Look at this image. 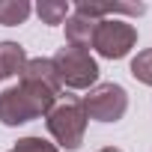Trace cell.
<instances>
[{"label":"cell","mask_w":152,"mask_h":152,"mask_svg":"<svg viewBox=\"0 0 152 152\" xmlns=\"http://www.w3.org/2000/svg\"><path fill=\"white\" fill-rule=\"evenodd\" d=\"M143 3H87L78 0L75 3V15H84L90 21H104V15H143Z\"/></svg>","instance_id":"cell-6"},{"label":"cell","mask_w":152,"mask_h":152,"mask_svg":"<svg viewBox=\"0 0 152 152\" xmlns=\"http://www.w3.org/2000/svg\"><path fill=\"white\" fill-rule=\"evenodd\" d=\"M131 75H134V78H137L140 84L152 87V48L140 51V54L131 60Z\"/></svg>","instance_id":"cell-11"},{"label":"cell","mask_w":152,"mask_h":152,"mask_svg":"<svg viewBox=\"0 0 152 152\" xmlns=\"http://www.w3.org/2000/svg\"><path fill=\"white\" fill-rule=\"evenodd\" d=\"M48 131L51 137L63 146V149H78L84 143V131H87V110L81 104L78 96H60L57 104L45 113Z\"/></svg>","instance_id":"cell-2"},{"label":"cell","mask_w":152,"mask_h":152,"mask_svg":"<svg viewBox=\"0 0 152 152\" xmlns=\"http://www.w3.org/2000/svg\"><path fill=\"white\" fill-rule=\"evenodd\" d=\"M57 78L63 87L69 90H93L99 81V63L93 60L90 51L75 48V45H63L54 57H51Z\"/></svg>","instance_id":"cell-3"},{"label":"cell","mask_w":152,"mask_h":152,"mask_svg":"<svg viewBox=\"0 0 152 152\" xmlns=\"http://www.w3.org/2000/svg\"><path fill=\"white\" fill-rule=\"evenodd\" d=\"M9 152H60L54 143H48V140H42V137H21Z\"/></svg>","instance_id":"cell-12"},{"label":"cell","mask_w":152,"mask_h":152,"mask_svg":"<svg viewBox=\"0 0 152 152\" xmlns=\"http://www.w3.org/2000/svg\"><path fill=\"white\" fill-rule=\"evenodd\" d=\"M36 15L42 18V24L57 27V24H63L69 18V3L66 0H39L36 3Z\"/></svg>","instance_id":"cell-10"},{"label":"cell","mask_w":152,"mask_h":152,"mask_svg":"<svg viewBox=\"0 0 152 152\" xmlns=\"http://www.w3.org/2000/svg\"><path fill=\"white\" fill-rule=\"evenodd\" d=\"M63 93L57 69L48 57L27 60L21 72V84L0 93V122L3 125H24L30 119L45 116Z\"/></svg>","instance_id":"cell-1"},{"label":"cell","mask_w":152,"mask_h":152,"mask_svg":"<svg viewBox=\"0 0 152 152\" xmlns=\"http://www.w3.org/2000/svg\"><path fill=\"white\" fill-rule=\"evenodd\" d=\"M84 110H87V119H96V122H116L125 116L128 110V93L119 87V84H96L84 99H81Z\"/></svg>","instance_id":"cell-4"},{"label":"cell","mask_w":152,"mask_h":152,"mask_svg":"<svg viewBox=\"0 0 152 152\" xmlns=\"http://www.w3.org/2000/svg\"><path fill=\"white\" fill-rule=\"evenodd\" d=\"M96 27H99V21H90L84 15H69L66 18V39H69V45L90 51L93 48V36H96Z\"/></svg>","instance_id":"cell-7"},{"label":"cell","mask_w":152,"mask_h":152,"mask_svg":"<svg viewBox=\"0 0 152 152\" xmlns=\"http://www.w3.org/2000/svg\"><path fill=\"white\" fill-rule=\"evenodd\" d=\"M27 66V54L18 42H0V78H15Z\"/></svg>","instance_id":"cell-8"},{"label":"cell","mask_w":152,"mask_h":152,"mask_svg":"<svg viewBox=\"0 0 152 152\" xmlns=\"http://www.w3.org/2000/svg\"><path fill=\"white\" fill-rule=\"evenodd\" d=\"M134 45H137V30H134L131 24L116 21V18H113V21H110V18L99 21L96 36H93V48H96L102 57H107V60H122Z\"/></svg>","instance_id":"cell-5"},{"label":"cell","mask_w":152,"mask_h":152,"mask_svg":"<svg viewBox=\"0 0 152 152\" xmlns=\"http://www.w3.org/2000/svg\"><path fill=\"white\" fill-rule=\"evenodd\" d=\"M99 152H122V149H116V146H104V149H99Z\"/></svg>","instance_id":"cell-13"},{"label":"cell","mask_w":152,"mask_h":152,"mask_svg":"<svg viewBox=\"0 0 152 152\" xmlns=\"http://www.w3.org/2000/svg\"><path fill=\"white\" fill-rule=\"evenodd\" d=\"M33 6L27 3V0H0V24L6 27H18L30 18Z\"/></svg>","instance_id":"cell-9"}]
</instances>
